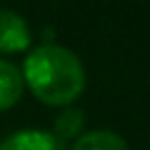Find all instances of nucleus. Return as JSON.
Wrapping results in <instances>:
<instances>
[{"instance_id":"nucleus-1","label":"nucleus","mask_w":150,"mask_h":150,"mask_svg":"<svg viewBox=\"0 0 150 150\" xmlns=\"http://www.w3.org/2000/svg\"><path fill=\"white\" fill-rule=\"evenodd\" d=\"M20 73L30 93L45 105H70L85 88L80 58L55 43L33 48Z\"/></svg>"},{"instance_id":"nucleus-2","label":"nucleus","mask_w":150,"mask_h":150,"mask_svg":"<svg viewBox=\"0 0 150 150\" xmlns=\"http://www.w3.org/2000/svg\"><path fill=\"white\" fill-rule=\"evenodd\" d=\"M30 43L33 38L25 18L15 10L0 8V53H20L30 48Z\"/></svg>"},{"instance_id":"nucleus-3","label":"nucleus","mask_w":150,"mask_h":150,"mask_svg":"<svg viewBox=\"0 0 150 150\" xmlns=\"http://www.w3.org/2000/svg\"><path fill=\"white\" fill-rule=\"evenodd\" d=\"M0 150H68V145L45 130H18L0 143Z\"/></svg>"},{"instance_id":"nucleus-4","label":"nucleus","mask_w":150,"mask_h":150,"mask_svg":"<svg viewBox=\"0 0 150 150\" xmlns=\"http://www.w3.org/2000/svg\"><path fill=\"white\" fill-rule=\"evenodd\" d=\"M23 73L15 63L0 60V110L13 108L23 95Z\"/></svg>"},{"instance_id":"nucleus-5","label":"nucleus","mask_w":150,"mask_h":150,"mask_svg":"<svg viewBox=\"0 0 150 150\" xmlns=\"http://www.w3.org/2000/svg\"><path fill=\"white\" fill-rule=\"evenodd\" d=\"M73 150H128V143L112 130H90L75 140Z\"/></svg>"},{"instance_id":"nucleus-6","label":"nucleus","mask_w":150,"mask_h":150,"mask_svg":"<svg viewBox=\"0 0 150 150\" xmlns=\"http://www.w3.org/2000/svg\"><path fill=\"white\" fill-rule=\"evenodd\" d=\"M83 123H85L83 110L68 105L58 118H55L53 135L60 140V143H65V140H78V138H80V130H83Z\"/></svg>"}]
</instances>
